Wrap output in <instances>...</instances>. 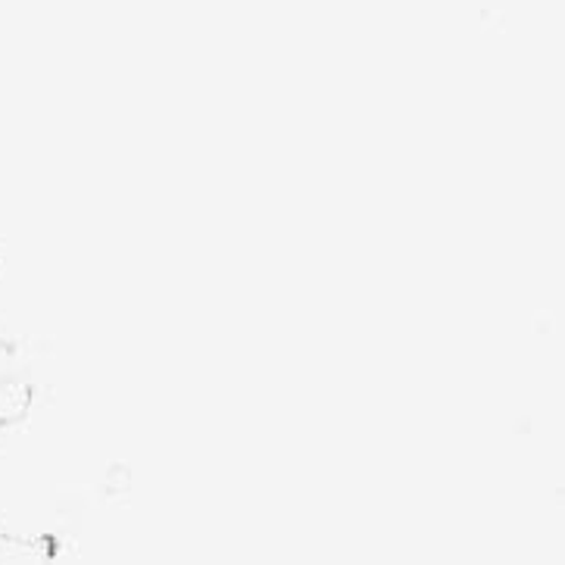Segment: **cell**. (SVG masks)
I'll use <instances>...</instances> for the list:
<instances>
[{
	"label": "cell",
	"mask_w": 565,
	"mask_h": 565,
	"mask_svg": "<svg viewBox=\"0 0 565 565\" xmlns=\"http://www.w3.org/2000/svg\"><path fill=\"white\" fill-rule=\"evenodd\" d=\"M85 507V481L29 406L0 422V537L51 547Z\"/></svg>",
	"instance_id": "6da1fadb"
},
{
	"label": "cell",
	"mask_w": 565,
	"mask_h": 565,
	"mask_svg": "<svg viewBox=\"0 0 565 565\" xmlns=\"http://www.w3.org/2000/svg\"><path fill=\"white\" fill-rule=\"evenodd\" d=\"M0 565H51V553L44 544H22L0 537Z\"/></svg>",
	"instance_id": "7a4b0ae2"
},
{
	"label": "cell",
	"mask_w": 565,
	"mask_h": 565,
	"mask_svg": "<svg viewBox=\"0 0 565 565\" xmlns=\"http://www.w3.org/2000/svg\"><path fill=\"white\" fill-rule=\"evenodd\" d=\"M13 379H19L17 350H13V347L0 344V387H3L7 382H13Z\"/></svg>",
	"instance_id": "3957f363"
}]
</instances>
